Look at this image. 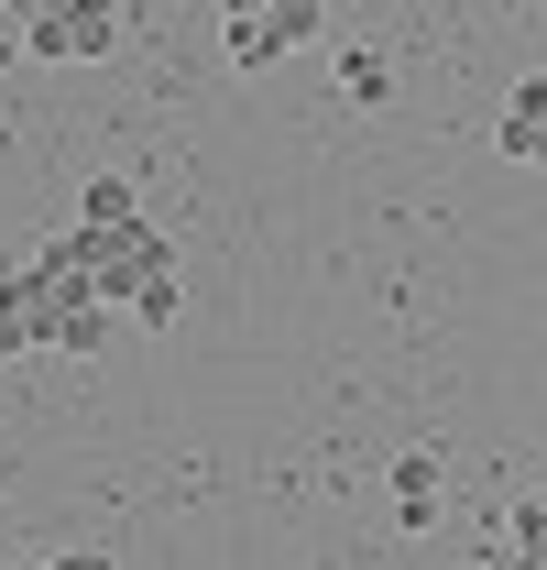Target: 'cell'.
<instances>
[{
  "mask_svg": "<svg viewBox=\"0 0 547 570\" xmlns=\"http://www.w3.org/2000/svg\"><path fill=\"white\" fill-rule=\"evenodd\" d=\"M176 296H187V275H176V264H153V275H142L132 296H121V318H142V330H165V318H176Z\"/></svg>",
  "mask_w": 547,
  "mask_h": 570,
  "instance_id": "obj_8",
  "label": "cell"
},
{
  "mask_svg": "<svg viewBox=\"0 0 547 570\" xmlns=\"http://www.w3.org/2000/svg\"><path fill=\"white\" fill-rule=\"evenodd\" d=\"M230 11H241V0H230Z\"/></svg>",
  "mask_w": 547,
  "mask_h": 570,
  "instance_id": "obj_9",
  "label": "cell"
},
{
  "mask_svg": "<svg viewBox=\"0 0 547 570\" xmlns=\"http://www.w3.org/2000/svg\"><path fill=\"white\" fill-rule=\"evenodd\" d=\"M318 11H329V0H241V11H230V33H219V56H230L241 77H263V67L307 56V45L329 33Z\"/></svg>",
  "mask_w": 547,
  "mask_h": 570,
  "instance_id": "obj_2",
  "label": "cell"
},
{
  "mask_svg": "<svg viewBox=\"0 0 547 570\" xmlns=\"http://www.w3.org/2000/svg\"><path fill=\"white\" fill-rule=\"evenodd\" d=\"M33 67H99L121 45V0H22V33H11Z\"/></svg>",
  "mask_w": 547,
  "mask_h": 570,
  "instance_id": "obj_1",
  "label": "cell"
},
{
  "mask_svg": "<svg viewBox=\"0 0 547 570\" xmlns=\"http://www.w3.org/2000/svg\"><path fill=\"white\" fill-rule=\"evenodd\" d=\"M438 483H449V461H438V450H395V527H406V538L438 527Z\"/></svg>",
  "mask_w": 547,
  "mask_h": 570,
  "instance_id": "obj_5",
  "label": "cell"
},
{
  "mask_svg": "<svg viewBox=\"0 0 547 570\" xmlns=\"http://www.w3.org/2000/svg\"><path fill=\"white\" fill-rule=\"evenodd\" d=\"M493 154H504V165H537V176H547V77H526V88L504 99V121H493Z\"/></svg>",
  "mask_w": 547,
  "mask_h": 570,
  "instance_id": "obj_4",
  "label": "cell"
},
{
  "mask_svg": "<svg viewBox=\"0 0 547 570\" xmlns=\"http://www.w3.org/2000/svg\"><path fill=\"white\" fill-rule=\"evenodd\" d=\"M56 341V296H44V264L33 253H0V362H33Z\"/></svg>",
  "mask_w": 547,
  "mask_h": 570,
  "instance_id": "obj_3",
  "label": "cell"
},
{
  "mask_svg": "<svg viewBox=\"0 0 547 570\" xmlns=\"http://www.w3.org/2000/svg\"><path fill=\"white\" fill-rule=\"evenodd\" d=\"M340 99L350 110H395V56L384 45H340Z\"/></svg>",
  "mask_w": 547,
  "mask_h": 570,
  "instance_id": "obj_6",
  "label": "cell"
},
{
  "mask_svg": "<svg viewBox=\"0 0 547 570\" xmlns=\"http://www.w3.org/2000/svg\"><path fill=\"white\" fill-rule=\"evenodd\" d=\"M77 219H88V230H110V219H142V187H132V176H88V187H77Z\"/></svg>",
  "mask_w": 547,
  "mask_h": 570,
  "instance_id": "obj_7",
  "label": "cell"
}]
</instances>
